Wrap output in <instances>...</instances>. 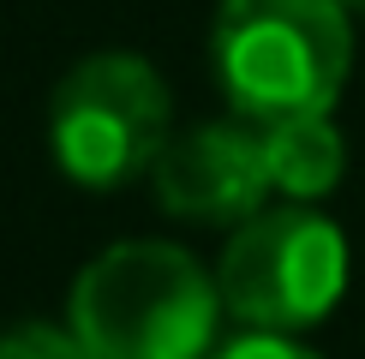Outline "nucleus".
Returning <instances> with one entry per match:
<instances>
[{
	"label": "nucleus",
	"instance_id": "obj_2",
	"mask_svg": "<svg viewBox=\"0 0 365 359\" xmlns=\"http://www.w3.org/2000/svg\"><path fill=\"white\" fill-rule=\"evenodd\" d=\"M210 60L240 120L329 114L354 72L341 0H222Z\"/></svg>",
	"mask_w": 365,
	"mask_h": 359
},
{
	"label": "nucleus",
	"instance_id": "obj_6",
	"mask_svg": "<svg viewBox=\"0 0 365 359\" xmlns=\"http://www.w3.org/2000/svg\"><path fill=\"white\" fill-rule=\"evenodd\" d=\"M264 138V168H269V192L294 204H312L324 192L341 186L347 174V144L329 114H282V120H252Z\"/></svg>",
	"mask_w": 365,
	"mask_h": 359
},
{
	"label": "nucleus",
	"instance_id": "obj_3",
	"mask_svg": "<svg viewBox=\"0 0 365 359\" xmlns=\"http://www.w3.org/2000/svg\"><path fill=\"white\" fill-rule=\"evenodd\" d=\"M222 311L246 329H299L324 323L347 293V234L312 204L257 209L234 228L216 264Z\"/></svg>",
	"mask_w": 365,
	"mask_h": 359
},
{
	"label": "nucleus",
	"instance_id": "obj_7",
	"mask_svg": "<svg viewBox=\"0 0 365 359\" xmlns=\"http://www.w3.org/2000/svg\"><path fill=\"white\" fill-rule=\"evenodd\" d=\"M0 359H90L72 323H19L0 335Z\"/></svg>",
	"mask_w": 365,
	"mask_h": 359
},
{
	"label": "nucleus",
	"instance_id": "obj_8",
	"mask_svg": "<svg viewBox=\"0 0 365 359\" xmlns=\"http://www.w3.org/2000/svg\"><path fill=\"white\" fill-rule=\"evenodd\" d=\"M210 359H324V353H312L294 335H276V329H246L240 341H222Z\"/></svg>",
	"mask_w": 365,
	"mask_h": 359
},
{
	"label": "nucleus",
	"instance_id": "obj_1",
	"mask_svg": "<svg viewBox=\"0 0 365 359\" xmlns=\"http://www.w3.org/2000/svg\"><path fill=\"white\" fill-rule=\"evenodd\" d=\"M66 323L90 359H210L222 293L186 246L120 239L78 269Z\"/></svg>",
	"mask_w": 365,
	"mask_h": 359
},
{
	"label": "nucleus",
	"instance_id": "obj_9",
	"mask_svg": "<svg viewBox=\"0 0 365 359\" xmlns=\"http://www.w3.org/2000/svg\"><path fill=\"white\" fill-rule=\"evenodd\" d=\"M341 6H347V12H365V0H341Z\"/></svg>",
	"mask_w": 365,
	"mask_h": 359
},
{
	"label": "nucleus",
	"instance_id": "obj_5",
	"mask_svg": "<svg viewBox=\"0 0 365 359\" xmlns=\"http://www.w3.org/2000/svg\"><path fill=\"white\" fill-rule=\"evenodd\" d=\"M156 204L180 222H246L269 198V168H264V138L252 120H210L192 132H168L156 168Z\"/></svg>",
	"mask_w": 365,
	"mask_h": 359
},
{
	"label": "nucleus",
	"instance_id": "obj_4",
	"mask_svg": "<svg viewBox=\"0 0 365 359\" xmlns=\"http://www.w3.org/2000/svg\"><path fill=\"white\" fill-rule=\"evenodd\" d=\"M168 144V84L132 48H102L54 84L48 150L54 168L90 192L126 186L156 168Z\"/></svg>",
	"mask_w": 365,
	"mask_h": 359
}]
</instances>
